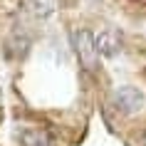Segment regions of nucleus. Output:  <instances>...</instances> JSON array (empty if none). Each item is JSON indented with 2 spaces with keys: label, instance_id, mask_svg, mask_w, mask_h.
<instances>
[{
  "label": "nucleus",
  "instance_id": "1",
  "mask_svg": "<svg viewBox=\"0 0 146 146\" xmlns=\"http://www.w3.org/2000/svg\"><path fill=\"white\" fill-rule=\"evenodd\" d=\"M72 40H74V52L79 57V64L87 72H97V67H99V52H97V45H94V35L89 30H77L72 35Z\"/></svg>",
  "mask_w": 146,
  "mask_h": 146
},
{
  "label": "nucleus",
  "instance_id": "2",
  "mask_svg": "<svg viewBox=\"0 0 146 146\" xmlns=\"http://www.w3.org/2000/svg\"><path fill=\"white\" fill-rule=\"evenodd\" d=\"M114 104H116V109H119L121 114L134 116V114H139V111L146 107V97H144L141 89H136V87H119L114 92Z\"/></svg>",
  "mask_w": 146,
  "mask_h": 146
},
{
  "label": "nucleus",
  "instance_id": "3",
  "mask_svg": "<svg viewBox=\"0 0 146 146\" xmlns=\"http://www.w3.org/2000/svg\"><path fill=\"white\" fill-rule=\"evenodd\" d=\"M17 139L23 146H54L52 134L42 126H25L17 131Z\"/></svg>",
  "mask_w": 146,
  "mask_h": 146
},
{
  "label": "nucleus",
  "instance_id": "4",
  "mask_svg": "<svg viewBox=\"0 0 146 146\" xmlns=\"http://www.w3.org/2000/svg\"><path fill=\"white\" fill-rule=\"evenodd\" d=\"M94 45H97V52L104 54V57H116L121 52V37L116 30L99 32V37H94Z\"/></svg>",
  "mask_w": 146,
  "mask_h": 146
},
{
  "label": "nucleus",
  "instance_id": "5",
  "mask_svg": "<svg viewBox=\"0 0 146 146\" xmlns=\"http://www.w3.org/2000/svg\"><path fill=\"white\" fill-rule=\"evenodd\" d=\"M25 8L30 10L32 15L45 17V15L52 13V3H50V0H25Z\"/></svg>",
  "mask_w": 146,
  "mask_h": 146
},
{
  "label": "nucleus",
  "instance_id": "6",
  "mask_svg": "<svg viewBox=\"0 0 146 146\" xmlns=\"http://www.w3.org/2000/svg\"><path fill=\"white\" fill-rule=\"evenodd\" d=\"M0 119H3V99H0Z\"/></svg>",
  "mask_w": 146,
  "mask_h": 146
},
{
  "label": "nucleus",
  "instance_id": "7",
  "mask_svg": "<svg viewBox=\"0 0 146 146\" xmlns=\"http://www.w3.org/2000/svg\"><path fill=\"white\" fill-rule=\"evenodd\" d=\"M144 146H146V136H144Z\"/></svg>",
  "mask_w": 146,
  "mask_h": 146
},
{
  "label": "nucleus",
  "instance_id": "8",
  "mask_svg": "<svg viewBox=\"0 0 146 146\" xmlns=\"http://www.w3.org/2000/svg\"><path fill=\"white\" fill-rule=\"evenodd\" d=\"M139 3H146V0H139Z\"/></svg>",
  "mask_w": 146,
  "mask_h": 146
}]
</instances>
